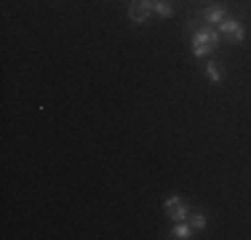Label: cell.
<instances>
[{
	"label": "cell",
	"instance_id": "cell-1",
	"mask_svg": "<svg viewBox=\"0 0 251 240\" xmlns=\"http://www.w3.org/2000/svg\"><path fill=\"white\" fill-rule=\"evenodd\" d=\"M222 46V35L217 27H201V29H190V48H193L195 59H208L211 53L219 51Z\"/></svg>",
	"mask_w": 251,
	"mask_h": 240
},
{
	"label": "cell",
	"instance_id": "cell-2",
	"mask_svg": "<svg viewBox=\"0 0 251 240\" xmlns=\"http://www.w3.org/2000/svg\"><path fill=\"white\" fill-rule=\"evenodd\" d=\"M190 211H193V206H190L182 195H169L163 200V214H166V219H171V221H187Z\"/></svg>",
	"mask_w": 251,
	"mask_h": 240
},
{
	"label": "cell",
	"instance_id": "cell-3",
	"mask_svg": "<svg viewBox=\"0 0 251 240\" xmlns=\"http://www.w3.org/2000/svg\"><path fill=\"white\" fill-rule=\"evenodd\" d=\"M217 29H219V35H222V38H227L232 46H238V43H243V40H246V29H243V24H241V19H238V16H230V14H227V19L219 24Z\"/></svg>",
	"mask_w": 251,
	"mask_h": 240
},
{
	"label": "cell",
	"instance_id": "cell-4",
	"mask_svg": "<svg viewBox=\"0 0 251 240\" xmlns=\"http://www.w3.org/2000/svg\"><path fill=\"white\" fill-rule=\"evenodd\" d=\"M152 16V0H131L128 3V19L134 24H145Z\"/></svg>",
	"mask_w": 251,
	"mask_h": 240
},
{
	"label": "cell",
	"instance_id": "cell-5",
	"mask_svg": "<svg viewBox=\"0 0 251 240\" xmlns=\"http://www.w3.org/2000/svg\"><path fill=\"white\" fill-rule=\"evenodd\" d=\"M198 16L206 22V27H219L227 19V8L225 5H206V8L198 11Z\"/></svg>",
	"mask_w": 251,
	"mask_h": 240
},
{
	"label": "cell",
	"instance_id": "cell-6",
	"mask_svg": "<svg viewBox=\"0 0 251 240\" xmlns=\"http://www.w3.org/2000/svg\"><path fill=\"white\" fill-rule=\"evenodd\" d=\"M203 75H206L211 83H222L225 80V70H222V64H219L217 59H208L206 67H203Z\"/></svg>",
	"mask_w": 251,
	"mask_h": 240
},
{
	"label": "cell",
	"instance_id": "cell-7",
	"mask_svg": "<svg viewBox=\"0 0 251 240\" xmlns=\"http://www.w3.org/2000/svg\"><path fill=\"white\" fill-rule=\"evenodd\" d=\"M152 14L160 16V19H171L176 14V5L171 0H152Z\"/></svg>",
	"mask_w": 251,
	"mask_h": 240
},
{
	"label": "cell",
	"instance_id": "cell-8",
	"mask_svg": "<svg viewBox=\"0 0 251 240\" xmlns=\"http://www.w3.org/2000/svg\"><path fill=\"white\" fill-rule=\"evenodd\" d=\"M171 238H176V240H190V238H195L193 224H190V221H174V227H171Z\"/></svg>",
	"mask_w": 251,
	"mask_h": 240
},
{
	"label": "cell",
	"instance_id": "cell-9",
	"mask_svg": "<svg viewBox=\"0 0 251 240\" xmlns=\"http://www.w3.org/2000/svg\"><path fill=\"white\" fill-rule=\"evenodd\" d=\"M187 221L193 224L195 232H201V230H206V227H208V219H206V214H203L201 208H193V211H190V216H187Z\"/></svg>",
	"mask_w": 251,
	"mask_h": 240
},
{
	"label": "cell",
	"instance_id": "cell-10",
	"mask_svg": "<svg viewBox=\"0 0 251 240\" xmlns=\"http://www.w3.org/2000/svg\"><path fill=\"white\" fill-rule=\"evenodd\" d=\"M176 3H184V0H176Z\"/></svg>",
	"mask_w": 251,
	"mask_h": 240
}]
</instances>
